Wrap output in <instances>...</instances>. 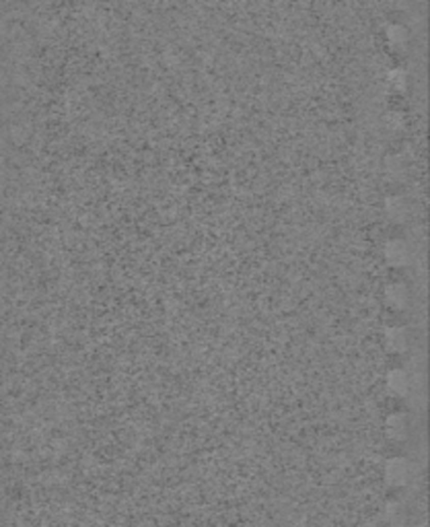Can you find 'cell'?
Listing matches in <instances>:
<instances>
[{"label":"cell","instance_id":"obj_1","mask_svg":"<svg viewBox=\"0 0 430 527\" xmlns=\"http://www.w3.org/2000/svg\"><path fill=\"white\" fill-rule=\"evenodd\" d=\"M408 463L404 459H391L387 463V480L391 484H404L408 480Z\"/></svg>","mask_w":430,"mask_h":527},{"label":"cell","instance_id":"obj_2","mask_svg":"<svg viewBox=\"0 0 430 527\" xmlns=\"http://www.w3.org/2000/svg\"><path fill=\"white\" fill-rule=\"evenodd\" d=\"M385 253H387L389 261H393V264H401L408 257V249H406V245L401 241H389Z\"/></svg>","mask_w":430,"mask_h":527},{"label":"cell","instance_id":"obj_3","mask_svg":"<svg viewBox=\"0 0 430 527\" xmlns=\"http://www.w3.org/2000/svg\"><path fill=\"white\" fill-rule=\"evenodd\" d=\"M389 385L395 389V391H406L408 387V377L404 375V371H391L389 373Z\"/></svg>","mask_w":430,"mask_h":527},{"label":"cell","instance_id":"obj_4","mask_svg":"<svg viewBox=\"0 0 430 527\" xmlns=\"http://www.w3.org/2000/svg\"><path fill=\"white\" fill-rule=\"evenodd\" d=\"M389 431L395 433V437L399 439V435L406 431V425H404V416L401 414H395L389 418Z\"/></svg>","mask_w":430,"mask_h":527},{"label":"cell","instance_id":"obj_5","mask_svg":"<svg viewBox=\"0 0 430 527\" xmlns=\"http://www.w3.org/2000/svg\"><path fill=\"white\" fill-rule=\"evenodd\" d=\"M389 344H391V348H404V338H401L399 328H393L389 332Z\"/></svg>","mask_w":430,"mask_h":527},{"label":"cell","instance_id":"obj_6","mask_svg":"<svg viewBox=\"0 0 430 527\" xmlns=\"http://www.w3.org/2000/svg\"><path fill=\"white\" fill-rule=\"evenodd\" d=\"M389 299L395 301V303H404V299H406L404 286H401V284H393V286L389 288Z\"/></svg>","mask_w":430,"mask_h":527}]
</instances>
